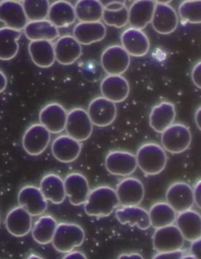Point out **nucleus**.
Returning a JSON list of instances; mask_svg holds the SVG:
<instances>
[{"label": "nucleus", "mask_w": 201, "mask_h": 259, "mask_svg": "<svg viewBox=\"0 0 201 259\" xmlns=\"http://www.w3.org/2000/svg\"><path fill=\"white\" fill-rule=\"evenodd\" d=\"M200 107H199V108L196 110L195 115L196 125L199 130H200Z\"/></svg>", "instance_id": "de8ad7c7"}, {"label": "nucleus", "mask_w": 201, "mask_h": 259, "mask_svg": "<svg viewBox=\"0 0 201 259\" xmlns=\"http://www.w3.org/2000/svg\"><path fill=\"white\" fill-rule=\"evenodd\" d=\"M107 29L101 21L80 22L73 28V37L81 45H90L100 41L107 35Z\"/></svg>", "instance_id": "393cba45"}, {"label": "nucleus", "mask_w": 201, "mask_h": 259, "mask_svg": "<svg viewBox=\"0 0 201 259\" xmlns=\"http://www.w3.org/2000/svg\"><path fill=\"white\" fill-rule=\"evenodd\" d=\"M175 222L185 240L192 242L201 237V217L198 212L190 210L178 213Z\"/></svg>", "instance_id": "b1692460"}, {"label": "nucleus", "mask_w": 201, "mask_h": 259, "mask_svg": "<svg viewBox=\"0 0 201 259\" xmlns=\"http://www.w3.org/2000/svg\"><path fill=\"white\" fill-rule=\"evenodd\" d=\"M93 124L86 110L77 108L68 113L66 131L70 137L79 142L86 141L93 133Z\"/></svg>", "instance_id": "423d86ee"}, {"label": "nucleus", "mask_w": 201, "mask_h": 259, "mask_svg": "<svg viewBox=\"0 0 201 259\" xmlns=\"http://www.w3.org/2000/svg\"><path fill=\"white\" fill-rule=\"evenodd\" d=\"M29 52L35 65L41 68L50 67L55 62L54 45L51 41H31Z\"/></svg>", "instance_id": "7c9ffc66"}, {"label": "nucleus", "mask_w": 201, "mask_h": 259, "mask_svg": "<svg viewBox=\"0 0 201 259\" xmlns=\"http://www.w3.org/2000/svg\"><path fill=\"white\" fill-rule=\"evenodd\" d=\"M118 258H123V259H130V258H137V259H143V257L141 256L140 254L136 253H125L120 255Z\"/></svg>", "instance_id": "49530a36"}, {"label": "nucleus", "mask_w": 201, "mask_h": 259, "mask_svg": "<svg viewBox=\"0 0 201 259\" xmlns=\"http://www.w3.org/2000/svg\"><path fill=\"white\" fill-rule=\"evenodd\" d=\"M29 258H43L40 256H37L36 254H31L30 256L29 257Z\"/></svg>", "instance_id": "3c124183"}, {"label": "nucleus", "mask_w": 201, "mask_h": 259, "mask_svg": "<svg viewBox=\"0 0 201 259\" xmlns=\"http://www.w3.org/2000/svg\"><path fill=\"white\" fill-rule=\"evenodd\" d=\"M47 18L58 28L69 26L77 19L75 7L66 0H57L51 5Z\"/></svg>", "instance_id": "bb28decb"}, {"label": "nucleus", "mask_w": 201, "mask_h": 259, "mask_svg": "<svg viewBox=\"0 0 201 259\" xmlns=\"http://www.w3.org/2000/svg\"><path fill=\"white\" fill-rule=\"evenodd\" d=\"M184 238L174 224L157 229L153 236V246L158 253L182 249Z\"/></svg>", "instance_id": "1a4fd4ad"}, {"label": "nucleus", "mask_w": 201, "mask_h": 259, "mask_svg": "<svg viewBox=\"0 0 201 259\" xmlns=\"http://www.w3.org/2000/svg\"><path fill=\"white\" fill-rule=\"evenodd\" d=\"M190 246V254L193 255L196 258H201V240L200 238L192 241Z\"/></svg>", "instance_id": "79ce46f5"}, {"label": "nucleus", "mask_w": 201, "mask_h": 259, "mask_svg": "<svg viewBox=\"0 0 201 259\" xmlns=\"http://www.w3.org/2000/svg\"><path fill=\"white\" fill-rule=\"evenodd\" d=\"M105 166L112 175L126 177L132 175L137 168L136 155L125 151H113L105 159Z\"/></svg>", "instance_id": "9d476101"}, {"label": "nucleus", "mask_w": 201, "mask_h": 259, "mask_svg": "<svg viewBox=\"0 0 201 259\" xmlns=\"http://www.w3.org/2000/svg\"><path fill=\"white\" fill-rule=\"evenodd\" d=\"M136 158L137 166L148 176L157 175L164 171L168 160L164 148L154 143L144 144L140 146Z\"/></svg>", "instance_id": "f03ea898"}, {"label": "nucleus", "mask_w": 201, "mask_h": 259, "mask_svg": "<svg viewBox=\"0 0 201 259\" xmlns=\"http://www.w3.org/2000/svg\"><path fill=\"white\" fill-rule=\"evenodd\" d=\"M104 9L116 11L126 6V0H98Z\"/></svg>", "instance_id": "58836bf2"}, {"label": "nucleus", "mask_w": 201, "mask_h": 259, "mask_svg": "<svg viewBox=\"0 0 201 259\" xmlns=\"http://www.w3.org/2000/svg\"><path fill=\"white\" fill-rule=\"evenodd\" d=\"M18 201L20 206L25 209L32 217L43 214L48 208L47 200L40 188L34 186L23 187L19 191Z\"/></svg>", "instance_id": "2eb2a0df"}, {"label": "nucleus", "mask_w": 201, "mask_h": 259, "mask_svg": "<svg viewBox=\"0 0 201 259\" xmlns=\"http://www.w3.org/2000/svg\"><path fill=\"white\" fill-rule=\"evenodd\" d=\"M63 258H68V259H72V258H80V259H86L87 257L86 255L83 253L81 252V251L75 250V251H71L69 253H66V255Z\"/></svg>", "instance_id": "c03bdc74"}, {"label": "nucleus", "mask_w": 201, "mask_h": 259, "mask_svg": "<svg viewBox=\"0 0 201 259\" xmlns=\"http://www.w3.org/2000/svg\"><path fill=\"white\" fill-rule=\"evenodd\" d=\"M58 225L52 216H41L31 229V235L35 242L41 245L51 243Z\"/></svg>", "instance_id": "473e14b6"}, {"label": "nucleus", "mask_w": 201, "mask_h": 259, "mask_svg": "<svg viewBox=\"0 0 201 259\" xmlns=\"http://www.w3.org/2000/svg\"><path fill=\"white\" fill-rule=\"evenodd\" d=\"M40 189L45 199L55 204H62L65 200L64 180L56 174L44 176L41 180Z\"/></svg>", "instance_id": "c756f323"}, {"label": "nucleus", "mask_w": 201, "mask_h": 259, "mask_svg": "<svg viewBox=\"0 0 201 259\" xmlns=\"http://www.w3.org/2000/svg\"><path fill=\"white\" fill-rule=\"evenodd\" d=\"M186 254L184 250L180 249L175 251H168V252L158 253L155 254L153 258H162V259H168V258H176L181 259Z\"/></svg>", "instance_id": "ea45409f"}, {"label": "nucleus", "mask_w": 201, "mask_h": 259, "mask_svg": "<svg viewBox=\"0 0 201 259\" xmlns=\"http://www.w3.org/2000/svg\"><path fill=\"white\" fill-rule=\"evenodd\" d=\"M102 20L107 26L117 28L124 27L129 22L128 9L125 6L116 11L104 9Z\"/></svg>", "instance_id": "4c0bfd02"}, {"label": "nucleus", "mask_w": 201, "mask_h": 259, "mask_svg": "<svg viewBox=\"0 0 201 259\" xmlns=\"http://www.w3.org/2000/svg\"><path fill=\"white\" fill-rule=\"evenodd\" d=\"M68 112L63 106L58 103H51L41 109L39 120L49 132L59 134L66 128Z\"/></svg>", "instance_id": "4468645a"}, {"label": "nucleus", "mask_w": 201, "mask_h": 259, "mask_svg": "<svg viewBox=\"0 0 201 259\" xmlns=\"http://www.w3.org/2000/svg\"><path fill=\"white\" fill-rule=\"evenodd\" d=\"M6 227L13 236H25L32 229V216L19 205L8 212L6 218Z\"/></svg>", "instance_id": "4be33fe9"}, {"label": "nucleus", "mask_w": 201, "mask_h": 259, "mask_svg": "<svg viewBox=\"0 0 201 259\" xmlns=\"http://www.w3.org/2000/svg\"><path fill=\"white\" fill-rule=\"evenodd\" d=\"M4 0H0V4H1Z\"/></svg>", "instance_id": "5fc2aeb1"}, {"label": "nucleus", "mask_w": 201, "mask_h": 259, "mask_svg": "<svg viewBox=\"0 0 201 259\" xmlns=\"http://www.w3.org/2000/svg\"><path fill=\"white\" fill-rule=\"evenodd\" d=\"M156 4H164V5H169L173 0H154Z\"/></svg>", "instance_id": "09e8293b"}, {"label": "nucleus", "mask_w": 201, "mask_h": 259, "mask_svg": "<svg viewBox=\"0 0 201 259\" xmlns=\"http://www.w3.org/2000/svg\"><path fill=\"white\" fill-rule=\"evenodd\" d=\"M75 10L76 18L80 22L100 21L104 10L98 0H78Z\"/></svg>", "instance_id": "f704fd0d"}, {"label": "nucleus", "mask_w": 201, "mask_h": 259, "mask_svg": "<svg viewBox=\"0 0 201 259\" xmlns=\"http://www.w3.org/2000/svg\"><path fill=\"white\" fill-rule=\"evenodd\" d=\"M8 87V79L6 74L0 70V94L6 90Z\"/></svg>", "instance_id": "a18cd8bd"}, {"label": "nucleus", "mask_w": 201, "mask_h": 259, "mask_svg": "<svg viewBox=\"0 0 201 259\" xmlns=\"http://www.w3.org/2000/svg\"><path fill=\"white\" fill-rule=\"evenodd\" d=\"M12 1L20 2H23V0H12Z\"/></svg>", "instance_id": "603ef678"}, {"label": "nucleus", "mask_w": 201, "mask_h": 259, "mask_svg": "<svg viewBox=\"0 0 201 259\" xmlns=\"http://www.w3.org/2000/svg\"><path fill=\"white\" fill-rule=\"evenodd\" d=\"M182 258L196 259V258L195 256H194L193 255L190 253L188 254H185L184 256H183Z\"/></svg>", "instance_id": "8fccbe9b"}, {"label": "nucleus", "mask_w": 201, "mask_h": 259, "mask_svg": "<svg viewBox=\"0 0 201 259\" xmlns=\"http://www.w3.org/2000/svg\"><path fill=\"white\" fill-rule=\"evenodd\" d=\"M116 217L121 224L136 226L140 230H146L151 226L149 212L138 205L118 209Z\"/></svg>", "instance_id": "cd10ccee"}, {"label": "nucleus", "mask_w": 201, "mask_h": 259, "mask_svg": "<svg viewBox=\"0 0 201 259\" xmlns=\"http://www.w3.org/2000/svg\"><path fill=\"white\" fill-rule=\"evenodd\" d=\"M200 180H199L193 189L194 201L199 208H200Z\"/></svg>", "instance_id": "37998d69"}, {"label": "nucleus", "mask_w": 201, "mask_h": 259, "mask_svg": "<svg viewBox=\"0 0 201 259\" xmlns=\"http://www.w3.org/2000/svg\"><path fill=\"white\" fill-rule=\"evenodd\" d=\"M84 239L85 233L82 227L75 223H61L58 225L52 242L56 251L67 253L82 245Z\"/></svg>", "instance_id": "7ed1b4c3"}, {"label": "nucleus", "mask_w": 201, "mask_h": 259, "mask_svg": "<svg viewBox=\"0 0 201 259\" xmlns=\"http://www.w3.org/2000/svg\"><path fill=\"white\" fill-rule=\"evenodd\" d=\"M80 142L63 135L56 138L52 145V152L54 157L60 162L70 163L76 160L82 151Z\"/></svg>", "instance_id": "aec40b11"}, {"label": "nucleus", "mask_w": 201, "mask_h": 259, "mask_svg": "<svg viewBox=\"0 0 201 259\" xmlns=\"http://www.w3.org/2000/svg\"><path fill=\"white\" fill-rule=\"evenodd\" d=\"M66 196L70 203L75 206L85 203L90 192L88 180L82 174L73 172L67 176L64 180Z\"/></svg>", "instance_id": "a211bd4d"}, {"label": "nucleus", "mask_w": 201, "mask_h": 259, "mask_svg": "<svg viewBox=\"0 0 201 259\" xmlns=\"http://www.w3.org/2000/svg\"><path fill=\"white\" fill-rule=\"evenodd\" d=\"M191 142V133L184 124L173 123L162 133V147L172 154H180L185 151Z\"/></svg>", "instance_id": "20e7f679"}, {"label": "nucleus", "mask_w": 201, "mask_h": 259, "mask_svg": "<svg viewBox=\"0 0 201 259\" xmlns=\"http://www.w3.org/2000/svg\"><path fill=\"white\" fill-rule=\"evenodd\" d=\"M84 204V211L88 215L107 217L118 207L119 201L116 190L104 186L90 191Z\"/></svg>", "instance_id": "f257e3e1"}, {"label": "nucleus", "mask_w": 201, "mask_h": 259, "mask_svg": "<svg viewBox=\"0 0 201 259\" xmlns=\"http://www.w3.org/2000/svg\"><path fill=\"white\" fill-rule=\"evenodd\" d=\"M166 199L176 213L190 210L195 204L193 189L185 182L172 184L166 193Z\"/></svg>", "instance_id": "9b49d317"}, {"label": "nucleus", "mask_w": 201, "mask_h": 259, "mask_svg": "<svg viewBox=\"0 0 201 259\" xmlns=\"http://www.w3.org/2000/svg\"><path fill=\"white\" fill-rule=\"evenodd\" d=\"M149 215L150 226L157 229L174 224L177 214L167 202H159L150 207Z\"/></svg>", "instance_id": "72a5a7b5"}, {"label": "nucleus", "mask_w": 201, "mask_h": 259, "mask_svg": "<svg viewBox=\"0 0 201 259\" xmlns=\"http://www.w3.org/2000/svg\"><path fill=\"white\" fill-rule=\"evenodd\" d=\"M184 1H193V0H184Z\"/></svg>", "instance_id": "864d4df0"}, {"label": "nucleus", "mask_w": 201, "mask_h": 259, "mask_svg": "<svg viewBox=\"0 0 201 259\" xmlns=\"http://www.w3.org/2000/svg\"><path fill=\"white\" fill-rule=\"evenodd\" d=\"M178 22L177 12L172 6L156 4L150 23L155 31L163 35L171 34L177 28Z\"/></svg>", "instance_id": "ddd939ff"}, {"label": "nucleus", "mask_w": 201, "mask_h": 259, "mask_svg": "<svg viewBox=\"0 0 201 259\" xmlns=\"http://www.w3.org/2000/svg\"><path fill=\"white\" fill-rule=\"evenodd\" d=\"M119 204L122 207L138 205L144 197V187L139 179L128 177L118 184L116 190Z\"/></svg>", "instance_id": "f8f14e48"}, {"label": "nucleus", "mask_w": 201, "mask_h": 259, "mask_svg": "<svg viewBox=\"0 0 201 259\" xmlns=\"http://www.w3.org/2000/svg\"><path fill=\"white\" fill-rule=\"evenodd\" d=\"M130 64V56L122 46H109L102 53V67L108 75H122L128 69Z\"/></svg>", "instance_id": "39448f33"}, {"label": "nucleus", "mask_w": 201, "mask_h": 259, "mask_svg": "<svg viewBox=\"0 0 201 259\" xmlns=\"http://www.w3.org/2000/svg\"><path fill=\"white\" fill-rule=\"evenodd\" d=\"M22 31L3 27L0 28V60H10L15 58L19 51L18 41Z\"/></svg>", "instance_id": "2f4dec72"}, {"label": "nucleus", "mask_w": 201, "mask_h": 259, "mask_svg": "<svg viewBox=\"0 0 201 259\" xmlns=\"http://www.w3.org/2000/svg\"><path fill=\"white\" fill-rule=\"evenodd\" d=\"M132 1H136V0H132Z\"/></svg>", "instance_id": "4d7b16f0"}, {"label": "nucleus", "mask_w": 201, "mask_h": 259, "mask_svg": "<svg viewBox=\"0 0 201 259\" xmlns=\"http://www.w3.org/2000/svg\"><path fill=\"white\" fill-rule=\"evenodd\" d=\"M121 41L122 46L133 57H142L149 51L150 41L142 30L130 27L123 32Z\"/></svg>", "instance_id": "dca6fc26"}, {"label": "nucleus", "mask_w": 201, "mask_h": 259, "mask_svg": "<svg viewBox=\"0 0 201 259\" xmlns=\"http://www.w3.org/2000/svg\"><path fill=\"white\" fill-rule=\"evenodd\" d=\"M200 62H197L193 67L191 77L193 83L197 88L200 89Z\"/></svg>", "instance_id": "a19ab883"}, {"label": "nucleus", "mask_w": 201, "mask_h": 259, "mask_svg": "<svg viewBox=\"0 0 201 259\" xmlns=\"http://www.w3.org/2000/svg\"><path fill=\"white\" fill-rule=\"evenodd\" d=\"M102 96L113 102L121 103L128 98L130 85L126 78L122 75H108L100 83Z\"/></svg>", "instance_id": "412c9836"}, {"label": "nucleus", "mask_w": 201, "mask_h": 259, "mask_svg": "<svg viewBox=\"0 0 201 259\" xmlns=\"http://www.w3.org/2000/svg\"><path fill=\"white\" fill-rule=\"evenodd\" d=\"M178 13L181 19L190 24L201 23V0L183 1L179 5Z\"/></svg>", "instance_id": "e433bc0d"}, {"label": "nucleus", "mask_w": 201, "mask_h": 259, "mask_svg": "<svg viewBox=\"0 0 201 259\" xmlns=\"http://www.w3.org/2000/svg\"><path fill=\"white\" fill-rule=\"evenodd\" d=\"M0 223H1V218H0Z\"/></svg>", "instance_id": "6e6d98bb"}, {"label": "nucleus", "mask_w": 201, "mask_h": 259, "mask_svg": "<svg viewBox=\"0 0 201 259\" xmlns=\"http://www.w3.org/2000/svg\"><path fill=\"white\" fill-rule=\"evenodd\" d=\"M176 109L170 102H162L152 109L149 115V125L155 132L162 133L174 123Z\"/></svg>", "instance_id": "a878e982"}, {"label": "nucleus", "mask_w": 201, "mask_h": 259, "mask_svg": "<svg viewBox=\"0 0 201 259\" xmlns=\"http://www.w3.org/2000/svg\"><path fill=\"white\" fill-rule=\"evenodd\" d=\"M22 3L4 0L0 4V21L6 27L22 31L29 21Z\"/></svg>", "instance_id": "6ab92c4d"}, {"label": "nucleus", "mask_w": 201, "mask_h": 259, "mask_svg": "<svg viewBox=\"0 0 201 259\" xmlns=\"http://www.w3.org/2000/svg\"><path fill=\"white\" fill-rule=\"evenodd\" d=\"M24 33L30 41H54L60 36L57 27L48 20L29 21L24 28Z\"/></svg>", "instance_id": "c85d7f7f"}, {"label": "nucleus", "mask_w": 201, "mask_h": 259, "mask_svg": "<svg viewBox=\"0 0 201 259\" xmlns=\"http://www.w3.org/2000/svg\"><path fill=\"white\" fill-rule=\"evenodd\" d=\"M22 5L28 20L47 19L51 6L49 0H23Z\"/></svg>", "instance_id": "c9c22d12"}, {"label": "nucleus", "mask_w": 201, "mask_h": 259, "mask_svg": "<svg viewBox=\"0 0 201 259\" xmlns=\"http://www.w3.org/2000/svg\"><path fill=\"white\" fill-rule=\"evenodd\" d=\"M87 112L93 125L106 127L115 121L118 110L115 103L99 97L90 102Z\"/></svg>", "instance_id": "6e6552de"}, {"label": "nucleus", "mask_w": 201, "mask_h": 259, "mask_svg": "<svg viewBox=\"0 0 201 259\" xmlns=\"http://www.w3.org/2000/svg\"><path fill=\"white\" fill-rule=\"evenodd\" d=\"M54 49L56 60L63 65H72L82 54V45L70 35L59 37L55 42Z\"/></svg>", "instance_id": "f3484780"}, {"label": "nucleus", "mask_w": 201, "mask_h": 259, "mask_svg": "<svg viewBox=\"0 0 201 259\" xmlns=\"http://www.w3.org/2000/svg\"><path fill=\"white\" fill-rule=\"evenodd\" d=\"M51 133L41 123H35L28 127L23 137L24 151L31 156H38L48 147Z\"/></svg>", "instance_id": "0eeeda50"}, {"label": "nucleus", "mask_w": 201, "mask_h": 259, "mask_svg": "<svg viewBox=\"0 0 201 259\" xmlns=\"http://www.w3.org/2000/svg\"><path fill=\"white\" fill-rule=\"evenodd\" d=\"M156 3L154 0H136L128 9L130 27L142 30L151 23Z\"/></svg>", "instance_id": "5701e85b"}]
</instances>
